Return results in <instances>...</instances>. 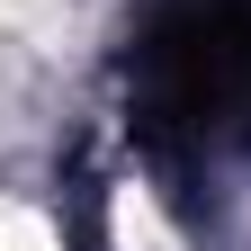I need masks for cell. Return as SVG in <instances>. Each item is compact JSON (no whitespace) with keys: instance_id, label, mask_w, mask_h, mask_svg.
<instances>
[{"instance_id":"cell-1","label":"cell","mask_w":251,"mask_h":251,"mask_svg":"<svg viewBox=\"0 0 251 251\" xmlns=\"http://www.w3.org/2000/svg\"><path fill=\"white\" fill-rule=\"evenodd\" d=\"M0 251H54L36 215H18V206H0Z\"/></svg>"},{"instance_id":"cell-2","label":"cell","mask_w":251,"mask_h":251,"mask_svg":"<svg viewBox=\"0 0 251 251\" xmlns=\"http://www.w3.org/2000/svg\"><path fill=\"white\" fill-rule=\"evenodd\" d=\"M45 9V0H0V18H36Z\"/></svg>"}]
</instances>
